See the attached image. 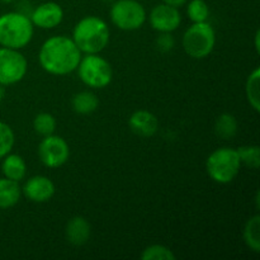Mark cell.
I'll return each mask as SVG.
<instances>
[{"label": "cell", "mask_w": 260, "mask_h": 260, "mask_svg": "<svg viewBox=\"0 0 260 260\" xmlns=\"http://www.w3.org/2000/svg\"><path fill=\"white\" fill-rule=\"evenodd\" d=\"M128 126L134 134L141 137H151L159 129V121L151 112L140 109L134 112L128 118Z\"/></svg>", "instance_id": "cell-13"}, {"label": "cell", "mask_w": 260, "mask_h": 260, "mask_svg": "<svg viewBox=\"0 0 260 260\" xmlns=\"http://www.w3.org/2000/svg\"><path fill=\"white\" fill-rule=\"evenodd\" d=\"M156 45L160 51L168 52V51L173 50V47H174L175 45V41L170 33H161V35L159 36V38L156 40Z\"/></svg>", "instance_id": "cell-26"}, {"label": "cell", "mask_w": 260, "mask_h": 260, "mask_svg": "<svg viewBox=\"0 0 260 260\" xmlns=\"http://www.w3.org/2000/svg\"><path fill=\"white\" fill-rule=\"evenodd\" d=\"M38 156L45 167L50 169H57L69 160L70 147L62 137L50 135L45 136V139L40 142Z\"/></svg>", "instance_id": "cell-9"}, {"label": "cell", "mask_w": 260, "mask_h": 260, "mask_svg": "<svg viewBox=\"0 0 260 260\" xmlns=\"http://www.w3.org/2000/svg\"><path fill=\"white\" fill-rule=\"evenodd\" d=\"M76 70L80 80L89 88H106L113 78L111 63L98 53H88L85 57H81Z\"/></svg>", "instance_id": "cell-6"}, {"label": "cell", "mask_w": 260, "mask_h": 260, "mask_svg": "<svg viewBox=\"0 0 260 260\" xmlns=\"http://www.w3.org/2000/svg\"><path fill=\"white\" fill-rule=\"evenodd\" d=\"M63 19V10L55 2L42 3L30 14V22L41 29H52Z\"/></svg>", "instance_id": "cell-11"}, {"label": "cell", "mask_w": 260, "mask_h": 260, "mask_svg": "<svg viewBox=\"0 0 260 260\" xmlns=\"http://www.w3.org/2000/svg\"><path fill=\"white\" fill-rule=\"evenodd\" d=\"M238 154L241 164H245L251 169H258L260 167V149L256 145L239 147Z\"/></svg>", "instance_id": "cell-24"}, {"label": "cell", "mask_w": 260, "mask_h": 260, "mask_svg": "<svg viewBox=\"0 0 260 260\" xmlns=\"http://www.w3.org/2000/svg\"><path fill=\"white\" fill-rule=\"evenodd\" d=\"M162 2H164V4L170 5V7L179 8V7H183L188 0H162Z\"/></svg>", "instance_id": "cell-27"}, {"label": "cell", "mask_w": 260, "mask_h": 260, "mask_svg": "<svg viewBox=\"0 0 260 260\" xmlns=\"http://www.w3.org/2000/svg\"><path fill=\"white\" fill-rule=\"evenodd\" d=\"M0 2H2V3H4V4H9V3L14 2V0H0Z\"/></svg>", "instance_id": "cell-30"}, {"label": "cell", "mask_w": 260, "mask_h": 260, "mask_svg": "<svg viewBox=\"0 0 260 260\" xmlns=\"http://www.w3.org/2000/svg\"><path fill=\"white\" fill-rule=\"evenodd\" d=\"M216 45V33L207 22L193 23L183 35V48L192 58H205L213 51Z\"/></svg>", "instance_id": "cell-5"}, {"label": "cell", "mask_w": 260, "mask_h": 260, "mask_svg": "<svg viewBox=\"0 0 260 260\" xmlns=\"http://www.w3.org/2000/svg\"><path fill=\"white\" fill-rule=\"evenodd\" d=\"M241 161L238 150L231 147H221L215 150L206 161V170L213 182L218 184H229L238 177Z\"/></svg>", "instance_id": "cell-4"}, {"label": "cell", "mask_w": 260, "mask_h": 260, "mask_svg": "<svg viewBox=\"0 0 260 260\" xmlns=\"http://www.w3.org/2000/svg\"><path fill=\"white\" fill-rule=\"evenodd\" d=\"M259 38H260V32L259 30H256V33H255V50H256V52L259 53V51H260V48H259Z\"/></svg>", "instance_id": "cell-28"}, {"label": "cell", "mask_w": 260, "mask_h": 260, "mask_svg": "<svg viewBox=\"0 0 260 260\" xmlns=\"http://www.w3.org/2000/svg\"><path fill=\"white\" fill-rule=\"evenodd\" d=\"M14 132L9 124L0 122V159L9 154L14 146Z\"/></svg>", "instance_id": "cell-25"}, {"label": "cell", "mask_w": 260, "mask_h": 260, "mask_svg": "<svg viewBox=\"0 0 260 260\" xmlns=\"http://www.w3.org/2000/svg\"><path fill=\"white\" fill-rule=\"evenodd\" d=\"M111 20L118 29L131 32L144 25L146 10L137 0H117L111 7Z\"/></svg>", "instance_id": "cell-7"}, {"label": "cell", "mask_w": 260, "mask_h": 260, "mask_svg": "<svg viewBox=\"0 0 260 260\" xmlns=\"http://www.w3.org/2000/svg\"><path fill=\"white\" fill-rule=\"evenodd\" d=\"M4 96H5V89H4V86L0 84V103H2V101L4 99Z\"/></svg>", "instance_id": "cell-29"}, {"label": "cell", "mask_w": 260, "mask_h": 260, "mask_svg": "<svg viewBox=\"0 0 260 260\" xmlns=\"http://www.w3.org/2000/svg\"><path fill=\"white\" fill-rule=\"evenodd\" d=\"M175 254L168 246L154 244L145 248L141 253L142 260H175Z\"/></svg>", "instance_id": "cell-23"}, {"label": "cell", "mask_w": 260, "mask_h": 260, "mask_svg": "<svg viewBox=\"0 0 260 260\" xmlns=\"http://www.w3.org/2000/svg\"><path fill=\"white\" fill-rule=\"evenodd\" d=\"M2 170L5 178L15 180V182H20L22 179H24L25 174H27V164L20 155L9 152L4 156Z\"/></svg>", "instance_id": "cell-15"}, {"label": "cell", "mask_w": 260, "mask_h": 260, "mask_svg": "<svg viewBox=\"0 0 260 260\" xmlns=\"http://www.w3.org/2000/svg\"><path fill=\"white\" fill-rule=\"evenodd\" d=\"M108 24L103 19L94 15H88L79 20L73 30V41L79 50L84 53H99L108 46Z\"/></svg>", "instance_id": "cell-2"}, {"label": "cell", "mask_w": 260, "mask_h": 260, "mask_svg": "<svg viewBox=\"0 0 260 260\" xmlns=\"http://www.w3.org/2000/svg\"><path fill=\"white\" fill-rule=\"evenodd\" d=\"M90 233V223L88 222L86 218L81 217V216H75V217L70 218L68 225H66V239H68L69 243L75 246H80L88 243Z\"/></svg>", "instance_id": "cell-14"}, {"label": "cell", "mask_w": 260, "mask_h": 260, "mask_svg": "<svg viewBox=\"0 0 260 260\" xmlns=\"http://www.w3.org/2000/svg\"><path fill=\"white\" fill-rule=\"evenodd\" d=\"M22 196V188L18 182L8 178L0 179V210H7L17 205Z\"/></svg>", "instance_id": "cell-16"}, {"label": "cell", "mask_w": 260, "mask_h": 260, "mask_svg": "<svg viewBox=\"0 0 260 260\" xmlns=\"http://www.w3.org/2000/svg\"><path fill=\"white\" fill-rule=\"evenodd\" d=\"M33 23L19 12L0 15V46L20 50L32 41Z\"/></svg>", "instance_id": "cell-3"}, {"label": "cell", "mask_w": 260, "mask_h": 260, "mask_svg": "<svg viewBox=\"0 0 260 260\" xmlns=\"http://www.w3.org/2000/svg\"><path fill=\"white\" fill-rule=\"evenodd\" d=\"M27 69V60L19 51L0 47V84L3 86L13 85L23 80Z\"/></svg>", "instance_id": "cell-8"}, {"label": "cell", "mask_w": 260, "mask_h": 260, "mask_svg": "<svg viewBox=\"0 0 260 260\" xmlns=\"http://www.w3.org/2000/svg\"><path fill=\"white\" fill-rule=\"evenodd\" d=\"M215 131L216 135L221 139L230 140L235 137V135L238 134V121H236L235 116L230 113L221 114L216 119Z\"/></svg>", "instance_id": "cell-20"}, {"label": "cell", "mask_w": 260, "mask_h": 260, "mask_svg": "<svg viewBox=\"0 0 260 260\" xmlns=\"http://www.w3.org/2000/svg\"><path fill=\"white\" fill-rule=\"evenodd\" d=\"M73 109L79 114H90L96 111L99 106V101L96 95L91 91L84 90L75 94L71 99Z\"/></svg>", "instance_id": "cell-17"}, {"label": "cell", "mask_w": 260, "mask_h": 260, "mask_svg": "<svg viewBox=\"0 0 260 260\" xmlns=\"http://www.w3.org/2000/svg\"><path fill=\"white\" fill-rule=\"evenodd\" d=\"M244 241L254 253L260 251V216L255 215L246 222L244 228Z\"/></svg>", "instance_id": "cell-18"}, {"label": "cell", "mask_w": 260, "mask_h": 260, "mask_svg": "<svg viewBox=\"0 0 260 260\" xmlns=\"http://www.w3.org/2000/svg\"><path fill=\"white\" fill-rule=\"evenodd\" d=\"M55 184L50 178L45 175H36L29 178L23 185L22 193L35 203H45L55 194Z\"/></svg>", "instance_id": "cell-12"}, {"label": "cell", "mask_w": 260, "mask_h": 260, "mask_svg": "<svg viewBox=\"0 0 260 260\" xmlns=\"http://www.w3.org/2000/svg\"><path fill=\"white\" fill-rule=\"evenodd\" d=\"M246 98L249 104L255 112L260 111V69L256 68L249 75L245 85Z\"/></svg>", "instance_id": "cell-19"}, {"label": "cell", "mask_w": 260, "mask_h": 260, "mask_svg": "<svg viewBox=\"0 0 260 260\" xmlns=\"http://www.w3.org/2000/svg\"><path fill=\"white\" fill-rule=\"evenodd\" d=\"M150 24L160 33H172L182 23V15L178 8L168 4H159L150 12Z\"/></svg>", "instance_id": "cell-10"}, {"label": "cell", "mask_w": 260, "mask_h": 260, "mask_svg": "<svg viewBox=\"0 0 260 260\" xmlns=\"http://www.w3.org/2000/svg\"><path fill=\"white\" fill-rule=\"evenodd\" d=\"M33 128L41 136H50L53 135L56 129V119L52 114L50 113H43L37 114L33 119Z\"/></svg>", "instance_id": "cell-21"}, {"label": "cell", "mask_w": 260, "mask_h": 260, "mask_svg": "<svg viewBox=\"0 0 260 260\" xmlns=\"http://www.w3.org/2000/svg\"><path fill=\"white\" fill-rule=\"evenodd\" d=\"M38 58L46 73L63 76L78 69L81 60V51L73 38L66 36H53L41 46Z\"/></svg>", "instance_id": "cell-1"}, {"label": "cell", "mask_w": 260, "mask_h": 260, "mask_svg": "<svg viewBox=\"0 0 260 260\" xmlns=\"http://www.w3.org/2000/svg\"><path fill=\"white\" fill-rule=\"evenodd\" d=\"M187 14L193 23L207 22L210 8L205 0H190L187 7Z\"/></svg>", "instance_id": "cell-22"}]
</instances>
